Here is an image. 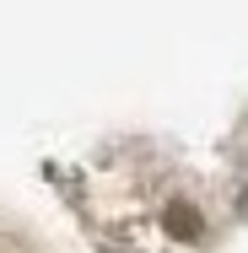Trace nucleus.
Segmentation results:
<instances>
[{
	"mask_svg": "<svg viewBox=\"0 0 248 253\" xmlns=\"http://www.w3.org/2000/svg\"><path fill=\"white\" fill-rule=\"evenodd\" d=\"M167 232L178 237V243H195L199 237V215H195V205H167Z\"/></svg>",
	"mask_w": 248,
	"mask_h": 253,
	"instance_id": "f257e3e1",
	"label": "nucleus"
}]
</instances>
